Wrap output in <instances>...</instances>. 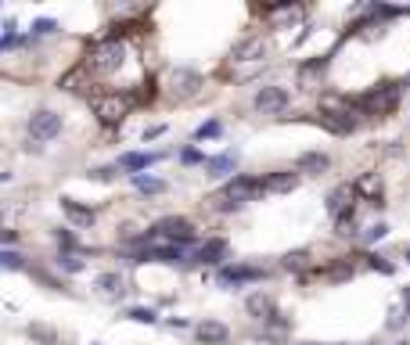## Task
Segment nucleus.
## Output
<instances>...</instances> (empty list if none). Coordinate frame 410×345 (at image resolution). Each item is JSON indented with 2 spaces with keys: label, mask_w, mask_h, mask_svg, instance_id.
I'll return each instance as SVG.
<instances>
[{
  "label": "nucleus",
  "mask_w": 410,
  "mask_h": 345,
  "mask_svg": "<svg viewBox=\"0 0 410 345\" xmlns=\"http://www.w3.org/2000/svg\"><path fill=\"white\" fill-rule=\"evenodd\" d=\"M162 129H166V126H148V129H144V141H155Z\"/></svg>",
  "instance_id": "c9c22d12"
},
{
  "label": "nucleus",
  "mask_w": 410,
  "mask_h": 345,
  "mask_svg": "<svg viewBox=\"0 0 410 345\" xmlns=\"http://www.w3.org/2000/svg\"><path fill=\"white\" fill-rule=\"evenodd\" d=\"M126 316H129V320H137V323H155V320H159V316H155V310H144V306L126 310Z\"/></svg>",
  "instance_id": "bb28decb"
},
{
  "label": "nucleus",
  "mask_w": 410,
  "mask_h": 345,
  "mask_svg": "<svg viewBox=\"0 0 410 345\" xmlns=\"http://www.w3.org/2000/svg\"><path fill=\"white\" fill-rule=\"evenodd\" d=\"M26 335L36 338L40 345H58V331H54V328H43V323H29Z\"/></svg>",
  "instance_id": "412c9836"
},
{
  "label": "nucleus",
  "mask_w": 410,
  "mask_h": 345,
  "mask_svg": "<svg viewBox=\"0 0 410 345\" xmlns=\"http://www.w3.org/2000/svg\"><path fill=\"white\" fill-rule=\"evenodd\" d=\"M123 61H126V47L119 40H101V43H94V51H90V58H86V69H90L94 76H112V72H119L123 69Z\"/></svg>",
  "instance_id": "7ed1b4c3"
},
{
  "label": "nucleus",
  "mask_w": 410,
  "mask_h": 345,
  "mask_svg": "<svg viewBox=\"0 0 410 345\" xmlns=\"http://www.w3.org/2000/svg\"><path fill=\"white\" fill-rule=\"evenodd\" d=\"M288 104H292V94L285 90V86H277V83L259 86L255 97H252V108H255V112H263V115H281Z\"/></svg>",
  "instance_id": "20e7f679"
},
{
  "label": "nucleus",
  "mask_w": 410,
  "mask_h": 345,
  "mask_svg": "<svg viewBox=\"0 0 410 345\" xmlns=\"http://www.w3.org/2000/svg\"><path fill=\"white\" fill-rule=\"evenodd\" d=\"M61 134V115L54 108H40V112L29 115V137L33 141H54Z\"/></svg>",
  "instance_id": "423d86ee"
},
{
  "label": "nucleus",
  "mask_w": 410,
  "mask_h": 345,
  "mask_svg": "<svg viewBox=\"0 0 410 345\" xmlns=\"http://www.w3.org/2000/svg\"><path fill=\"white\" fill-rule=\"evenodd\" d=\"M403 259H407V263H410V245H407V248H403Z\"/></svg>",
  "instance_id": "4c0bfd02"
},
{
  "label": "nucleus",
  "mask_w": 410,
  "mask_h": 345,
  "mask_svg": "<svg viewBox=\"0 0 410 345\" xmlns=\"http://www.w3.org/2000/svg\"><path fill=\"white\" fill-rule=\"evenodd\" d=\"M220 119H209V122H202L198 129H194V141H209V137H220Z\"/></svg>",
  "instance_id": "b1692460"
},
{
  "label": "nucleus",
  "mask_w": 410,
  "mask_h": 345,
  "mask_svg": "<svg viewBox=\"0 0 410 345\" xmlns=\"http://www.w3.org/2000/svg\"><path fill=\"white\" fill-rule=\"evenodd\" d=\"M205 166H209L212 172H227V169H234V155L227 151V155H216V159H209Z\"/></svg>",
  "instance_id": "cd10ccee"
},
{
  "label": "nucleus",
  "mask_w": 410,
  "mask_h": 345,
  "mask_svg": "<svg viewBox=\"0 0 410 345\" xmlns=\"http://www.w3.org/2000/svg\"><path fill=\"white\" fill-rule=\"evenodd\" d=\"M388 234V227L385 223H374V227H367V234H363V241L371 245V241H381V237Z\"/></svg>",
  "instance_id": "7c9ffc66"
},
{
  "label": "nucleus",
  "mask_w": 410,
  "mask_h": 345,
  "mask_svg": "<svg viewBox=\"0 0 410 345\" xmlns=\"http://www.w3.org/2000/svg\"><path fill=\"white\" fill-rule=\"evenodd\" d=\"M227 237H209V241L194 252V259H198V263H220V259L227 255Z\"/></svg>",
  "instance_id": "dca6fc26"
},
{
  "label": "nucleus",
  "mask_w": 410,
  "mask_h": 345,
  "mask_svg": "<svg viewBox=\"0 0 410 345\" xmlns=\"http://www.w3.org/2000/svg\"><path fill=\"white\" fill-rule=\"evenodd\" d=\"M134 184H137L144 194H162V191H166V180H159V177H144V172H137Z\"/></svg>",
  "instance_id": "5701e85b"
},
{
  "label": "nucleus",
  "mask_w": 410,
  "mask_h": 345,
  "mask_svg": "<svg viewBox=\"0 0 410 345\" xmlns=\"http://www.w3.org/2000/svg\"><path fill=\"white\" fill-rule=\"evenodd\" d=\"M58 26H54V22L51 18H40V22H33V29H29V36L36 40V36H47V33H54Z\"/></svg>",
  "instance_id": "c756f323"
},
{
  "label": "nucleus",
  "mask_w": 410,
  "mask_h": 345,
  "mask_svg": "<svg viewBox=\"0 0 410 345\" xmlns=\"http://www.w3.org/2000/svg\"><path fill=\"white\" fill-rule=\"evenodd\" d=\"M61 212L69 216V220H72L76 227H90V223H94V209L79 205L76 198H61Z\"/></svg>",
  "instance_id": "f3484780"
},
{
  "label": "nucleus",
  "mask_w": 410,
  "mask_h": 345,
  "mask_svg": "<svg viewBox=\"0 0 410 345\" xmlns=\"http://www.w3.org/2000/svg\"><path fill=\"white\" fill-rule=\"evenodd\" d=\"M198 342L202 345H227L230 342V328L223 320H202L198 323Z\"/></svg>",
  "instance_id": "ddd939ff"
},
{
  "label": "nucleus",
  "mask_w": 410,
  "mask_h": 345,
  "mask_svg": "<svg viewBox=\"0 0 410 345\" xmlns=\"http://www.w3.org/2000/svg\"><path fill=\"white\" fill-rule=\"evenodd\" d=\"M54 237H58V245H61L65 252H69V255H72V252H76V245H79L72 230H54Z\"/></svg>",
  "instance_id": "c85d7f7f"
},
{
  "label": "nucleus",
  "mask_w": 410,
  "mask_h": 345,
  "mask_svg": "<svg viewBox=\"0 0 410 345\" xmlns=\"http://www.w3.org/2000/svg\"><path fill=\"white\" fill-rule=\"evenodd\" d=\"M396 345H410V342H396Z\"/></svg>",
  "instance_id": "58836bf2"
},
{
  "label": "nucleus",
  "mask_w": 410,
  "mask_h": 345,
  "mask_svg": "<svg viewBox=\"0 0 410 345\" xmlns=\"http://www.w3.org/2000/svg\"><path fill=\"white\" fill-rule=\"evenodd\" d=\"M267 270H259V266H223L220 270V284H234V288H242V284H255V280H263Z\"/></svg>",
  "instance_id": "1a4fd4ad"
},
{
  "label": "nucleus",
  "mask_w": 410,
  "mask_h": 345,
  "mask_svg": "<svg viewBox=\"0 0 410 345\" xmlns=\"http://www.w3.org/2000/svg\"><path fill=\"white\" fill-rule=\"evenodd\" d=\"M129 108H134V97L108 94V97H101V101H97V115H101V122H104V126H119V122L126 119Z\"/></svg>",
  "instance_id": "0eeeda50"
},
{
  "label": "nucleus",
  "mask_w": 410,
  "mask_h": 345,
  "mask_svg": "<svg viewBox=\"0 0 410 345\" xmlns=\"http://www.w3.org/2000/svg\"><path fill=\"white\" fill-rule=\"evenodd\" d=\"M202 86V76L194 72V69H177L173 72V94H180V97H191L194 90Z\"/></svg>",
  "instance_id": "2eb2a0df"
},
{
  "label": "nucleus",
  "mask_w": 410,
  "mask_h": 345,
  "mask_svg": "<svg viewBox=\"0 0 410 345\" xmlns=\"http://www.w3.org/2000/svg\"><path fill=\"white\" fill-rule=\"evenodd\" d=\"M0 259H4V266H8V270H22V255H18V252L4 248V255H0Z\"/></svg>",
  "instance_id": "2f4dec72"
},
{
  "label": "nucleus",
  "mask_w": 410,
  "mask_h": 345,
  "mask_svg": "<svg viewBox=\"0 0 410 345\" xmlns=\"http://www.w3.org/2000/svg\"><path fill=\"white\" fill-rule=\"evenodd\" d=\"M58 270H65V273H79V270H83V259H76V255H69V252H61V255H58Z\"/></svg>",
  "instance_id": "393cba45"
},
{
  "label": "nucleus",
  "mask_w": 410,
  "mask_h": 345,
  "mask_svg": "<svg viewBox=\"0 0 410 345\" xmlns=\"http://www.w3.org/2000/svg\"><path fill=\"white\" fill-rule=\"evenodd\" d=\"M141 241H166V245H191L194 241V223L187 220V216H166V220H159L155 227H151Z\"/></svg>",
  "instance_id": "f03ea898"
},
{
  "label": "nucleus",
  "mask_w": 410,
  "mask_h": 345,
  "mask_svg": "<svg viewBox=\"0 0 410 345\" xmlns=\"http://www.w3.org/2000/svg\"><path fill=\"white\" fill-rule=\"evenodd\" d=\"M94 284H97L104 295H123V291H126V284H123V277H119V273H101V277L94 280Z\"/></svg>",
  "instance_id": "aec40b11"
},
{
  "label": "nucleus",
  "mask_w": 410,
  "mask_h": 345,
  "mask_svg": "<svg viewBox=\"0 0 410 345\" xmlns=\"http://www.w3.org/2000/svg\"><path fill=\"white\" fill-rule=\"evenodd\" d=\"M306 259H310V252L302 248V252H292V255H285V263H281V266H285V270H302V266H306Z\"/></svg>",
  "instance_id": "a878e982"
},
{
  "label": "nucleus",
  "mask_w": 410,
  "mask_h": 345,
  "mask_svg": "<svg viewBox=\"0 0 410 345\" xmlns=\"http://www.w3.org/2000/svg\"><path fill=\"white\" fill-rule=\"evenodd\" d=\"M331 166V159L324 155V151H302V155L295 159V169L299 172H324Z\"/></svg>",
  "instance_id": "a211bd4d"
},
{
  "label": "nucleus",
  "mask_w": 410,
  "mask_h": 345,
  "mask_svg": "<svg viewBox=\"0 0 410 345\" xmlns=\"http://www.w3.org/2000/svg\"><path fill=\"white\" fill-rule=\"evenodd\" d=\"M349 205H353V187H335L331 198H328V212L331 216H342Z\"/></svg>",
  "instance_id": "6ab92c4d"
},
{
  "label": "nucleus",
  "mask_w": 410,
  "mask_h": 345,
  "mask_svg": "<svg viewBox=\"0 0 410 345\" xmlns=\"http://www.w3.org/2000/svg\"><path fill=\"white\" fill-rule=\"evenodd\" d=\"M371 266L381 270V273H393V263H385V259H378V255H371Z\"/></svg>",
  "instance_id": "f704fd0d"
},
{
  "label": "nucleus",
  "mask_w": 410,
  "mask_h": 345,
  "mask_svg": "<svg viewBox=\"0 0 410 345\" xmlns=\"http://www.w3.org/2000/svg\"><path fill=\"white\" fill-rule=\"evenodd\" d=\"M335 230H338V234H349V237L360 234V230H356V209H353V205L345 209L342 216H335Z\"/></svg>",
  "instance_id": "4be33fe9"
},
{
  "label": "nucleus",
  "mask_w": 410,
  "mask_h": 345,
  "mask_svg": "<svg viewBox=\"0 0 410 345\" xmlns=\"http://www.w3.org/2000/svg\"><path fill=\"white\" fill-rule=\"evenodd\" d=\"M299 345H310V342H299Z\"/></svg>",
  "instance_id": "ea45409f"
},
{
  "label": "nucleus",
  "mask_w": 410,
  "mask_h": 345,
  "mask_svg": "<svg viewBox=\"0 0 410 345\" xmlns=\"http://www.w3.org/2000/svg\"><path fill=\"white\" fill-rule=\"evenodd\" d=\"M162 155H159V151H126V155H119V169H129V172H134V177H137V172H144L148 166H155Z\"/></svg>",
  "instance_id": "f8f14e48"
},
{
  "label": "nucleus",
  "mask_w": 410,
  "mask_h": 345,
  "mask_svg": "<svg viewBox=\"0 0 410 345\" xmlns=\"http://www.w3.org/2000/svg\"><path fill=\"white\" fill-rule=\"evenodd\" d=\"M180 162H187V166L202 162V151H198V147H184V151H180Z\"/></svg>",
  "instance_id": "72a5a7b5"
},
{
  "label": "nucleus",
  "mask_w": 410,
  "mask_h": 345,
  "mask_svg": "<svg viewBox=\"0 0 410 345\" xmlns=\"http://www.w3.org/2000/svg\"><path fill=\"white\" fill-rule=\"evenodd\" d=\"M245 310H249L252 316H259V320H267V323H270V320H274V316L281 313V310L274 306V298H270V295H263V291H255V295H249V302H245Z\"/></svg>",
  "instance_id": "4468645a"
},
{
  "label": "nucleus",
  "mask_w": 410,
  "mask_h": 345,
  "mask_svg": "<svg viewBox=\"0 0 410 345\" xmlns=\"http://www.w3.org/2000/svg\"><path fill=\"white\" fill-rule=\"evenodd\" d=\"M184 248L180 245H148L141 255H134L129 263H180Z\"/></svg>",
  "instance_id": "6e6552de"
},
{
  "label": "nucleus",
  "mask_w": 410,
  "mask_h": 345,
  "mask_svg": "<svg viewBox=\"0 0 410 345\" xmlns=\"http://www.w3.org/2000/svg\"><path fill=\"white\" fill-rule=\"evenodd\" d=\"M295 184H299V169H274V172L263 177V187L270 194H288Z\"/></svg>",
  "instance_id": "9d476101"
},
{
  "label": "nucleus",
  "mask_w": 410,
  "mask_h": 345,
  "mask_svg": "<svg viewBox=\"0 0 410 345\" xmlns=\"http://www.w3.org/2000/svg\"><path fill=\"white\" fill-rule=\"evenodd\" d=\"M0 43H4V47H15V43H18V33H15V22H8V26H4V36H0Z\"/></svg>",
  "instance_id": "473e14b6"
},
{
  "label": "nucleus",
  "mask_w": 410,
  "mask_h": 345,
  "mask_svg": "<svg viewBox=\"0 0 410 345\" xmlns=\"http://www.w3.org/2000/svg\"><path fill=\"white\" fill-rule=\"evenodd\" d=\"M403 306H407V313H410V284L403 288Z\"/></svg>",
  "instance_id": "e433bc0d"
},
{
  "label": "nucleus",
  "mask_w": 410,
  "mask_h": 345,
  "mask_svg": "<svg viewBox=\"0 0 410 345\" xmlns=\"http://www.w3.org/2000/svg\"><path fill=\"white\" fill-rule=\"evenodd\" d=\"M403 86H410V83H381V86H371L367 94L353 97L349 108H356V112H363V115H388V112H396Z\"/></svg>",
  "instance_id": "f257e3e1"
},
{
  "label": "nucleus",
  "mask_w": 410,
  "mask_h": 345,
  "mask_svg": "<svg viewBox=\"0 0 410 345\" xmlns=\"http://www.w3.org/2000/svg\"><path fill=\"white\" fill-rule=\"evenodd\" d=\"M263 54H267V43H263V36H245L242 43H234L230 61H259Z\"/></svg>",
  "instance_id": "9b49d317"
},
{
  "label": "nucleus",
  "mask_w": 410,
  "mask_h": 345,
  "mask_svg": "<svg viewBox=\"0 0 410 345\" xmlns=\"http://www.w3.org/2000/svg\"><path fill=\"white\" fill-rule=\"evenodd\" d=\"M220 194H223V198H230L234 205H245V202L259 198V194H267V187H263V177H249V172H237V177H234Z\"/></svg>",
  "instance_id": "39448f33"
}]
</instances>
